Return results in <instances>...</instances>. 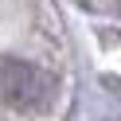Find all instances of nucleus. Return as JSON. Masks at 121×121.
<instances>
[{
  "mask_svg": "<svg viewBox=\"0 0 121 121\" xmlns=\"http://www.w3.org/2000/svg\"><path fill=\"white\" fill-rule=\"evenodd\" d=\"M51 78L24 59H0V98L16 109H43L51 102Z\"/></svg>",
  "mask_w": 121,
  "mask_h": 121,
  "instance_id": "f257e3e1",
  "label": "nucleus"
}]
</instances>
